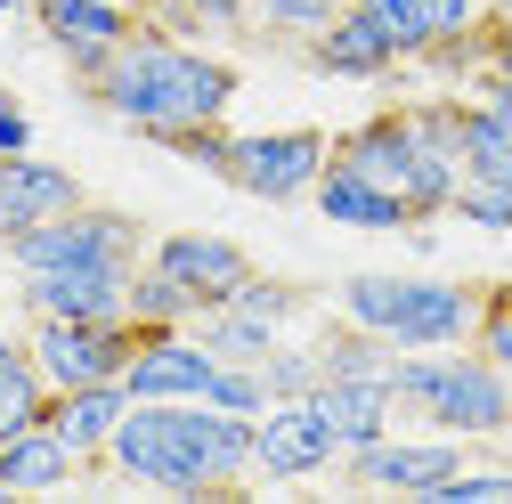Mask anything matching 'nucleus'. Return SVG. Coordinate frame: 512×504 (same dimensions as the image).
I'll use <instances>...</instances> for the list:
<instances>
[{"mask_svg": "<svg viewBox=\"0 0 512 504\" xmlns=\"http://www.w3.org/2000/svg\"><path fill=\"white\" fill-rule=\"evenodd\" d=\"M317 415L334 423L342 439V456L374 448V439H391V415H399V391H391V374H317Z\"/></svg>", "mask_w": 512, "mask_h": 504, "instance_id": "4468645a", "label": "nucleus"}, {"mask_svg": "<svg viewBox=\"0 0 512 504\" xmlns=\"http://www.w3.org/2000/svg\"><path fill=\"white\" fill-rule=\"evenodd\" d=\"M212 407H228V415H261V407H269L261 366H228V358H220V374H212Z\"/></svg>", "mask_w": 512, "mask_h": 504, "instance_id": "2f4dec72", "label": "nucleus"}, {"mask_svg": "<svg viewBox=\"0 0 512 504\" xmlns=\"http://www.w3.org/2000/svg\"><path fill=\"white\" fill-rule=\"evenodd\" d=\"M350 0H252V25L277 33V41H317Z\"/></svg>", "mask_w": 512, "mask_h": 504, "instance_id": "393cba45", "label": "nucleus"}, {"mask_svg": "<svg viewBox=\"0 0 512 504\" xmlns=\"http://www.w3.org/2000/svg\"><path fill=\"white\" fill-rule=\"evenodd\" d=\"M17 9H25V0H0V17H17Z\"/></svg>", "mask_w": 512, "mask_h": 504, "instance_id": "f704fd0d", "label": "nucleus"}, {"mask_svg": "<svg viewBox=\"0 0 512 504\" xmlns=\"http://www.w3.org/2000/svg\"><path fill=\"white\" fill-rule=\"evenodd\" d=\"M187 318H204L196 293L171 285L163 269H147V261H139V277H131V326H139V334H171V326H187Z\"/></svg>", "mask_w": 512, "mask_h": 504, "instance_id": "5701e85b", "label": "nucleus"}, {"mask_svg": "<svg viewBox=\"0 0 512 504\" xmlns=\"http://www.w3.org/2000/svg\"><path fill=\"white\" fill-rule=\"evenodd\" d=\"M277 334H285V326L252 318V309H236V301L204 309V350H212V358H228V366H261V358L277 350Z\"/></svg>", "mask_w": 512, "mask_h": 504, "instance_id": "4be33fe9", "label": "nucleus"}, {"mask_svg": "<svg viewBox=\"0 0 512 504\" xmlns=\"http://www.w3.org/2000/svg\"><path fill=\"white\" fill-rule=\"evenodd\" d=\"M496 17H512V0H496Z\"/></svg>", "mask_w": 512, "mask_h": 504, "instance_id": "c9c22d12", "label": "nucleus"}, {"mask_svg": "<svg viewBox=\"0 0 512 504\" xmlns=\"http://www.w3.org/2000/svg\"><path fill=\"white\" fill-rule=\"evenodd\" d=\"M350 9H366L382 33H391V49H399V57H431V41H439V33H431V17H423V0H350Z\"/></svg>", "mask_w": 512, "mask_h": 504, "instance_id": "a878e982", "label": "nucleus"}, {"mask_svg": "<svg viewBox=\"0 0 512 504\" xmlns=\"http://www.w3.org/2000/svg\"><path fill=\"white\" fill-rule=\"evenodd\" d=\"M74 472H82V456H74L49 423H33V431H17V439H0V488H9V496H25V488H66Z\"/></svg>", "mask_w": 512, "mask_h": 504, "instance_id": "aec40b11", "label": "nucleus"}, {"mask_svg": "<svg viewBox=\"0 0 512 504\" xmlns=\"http://www.w3.org/2000/svg\"><path fill=\"white\" fill-rule=\"evenodd\" d=\"M49 399H57V391H49L33 342H25V334H0V439L33 431V423L49 415Z\"/></svg>", "mask_w": 512, "mask_h": 504, "instance_id": "412c9836", "label": "nucleus"}, {"mask_svg": "<svg viewBox=\"0 0 512 504\" xmlns=\"http://www.w3.org/2000/svg\"><path fill=\"white\" fill-rule=\"evenodd\" d=\"M212 374L220 358L204 350V334H139L131 366H122V391L131 399H212Z\"/></svg>", "mask_w": 512, "mask_h": 504, "instance_id": "9b49d317", "label": "nucleus"}, {"mask_svg": "<svg viewBox=\"0 0 512 504\" xmlns=\"http://www.w3.org/2000/svg\"><path fill=\"white\" fill-rule=\"evenodd\" d=\"M33 358L49 374V391H82V383H122V366L139 350V326H82V318H33Z\"/></svg>", "mask_w": 512, "mask_h": 504, "instance_id": "0eeeda50", "label": "nucleus"}, {"mask_svg": "<svg viewBox=\"0 0 512 504\" xmlns=\"http://www.w3.org/2000/svg\"><path fill=\"white\" fill-rule=\"evenodd\" d=\"M0 155H33V114L0 90Z\"/></svg>", "mask_w": 512, "mask_h": 504, "instance_id": "72a5a7b5", "label": "nucleus"}, {"mask_svg": "<svg viewBox=\"0 0 512 504\" xmlns=\"http://www.w3.org/2000/svg\"><path fill=\"white\" fill-rule=\"evenodd\" d=\"M342 318L382 334L391 350H456L480 326V293L447 285V277H382V269H366V277L342 285Z\"/></svg>", "mask_w": 512, "mask_h": 504, "instance_id": "20e7f679", "label": "nucleus"}, {"mask_svg": "<svg viewBox=\"0 0 512 504\" xmlns=\"http://www.w3.org/2000/svg\"><path fill=\"white\" fill-rule=\"evenodd\" d=\"M464 179L512 187V82H480V98H464Z\"/></svg>", "mask_w": 512, "mask_h": 504, "instance_id": "6ab92c4d", "label": "nucleus"}, {"mask_svg": "<svg viewBox=\"0 0 512 504\" xmlns=\"http://www.w3.org/2000/svg\"><path fill=\"white\" fill-rule=\"evenodd\" d=\"M391 391L431 431H456V439L512 431V374L496 358H480V350L472 358L464 350H399L391 358Z\"/></svg>", "mask_w": 512, "mask_h": 504, "instance_id": "7ed1b4c3", "label": "nucleus"}, {"mask_svg": "<svg viewBox=\"0 0 512 504\" xmlns=\"http://www.w3.org/2000/svg\"><path fill=\"white\" fill-rule=\"evenodd\" d=\"M447 212L472 220V228H512V187H496V179H464Z\"/></svg>", "mask_w": 512, "mask_h": 504, "instance_id": "7c9ffc66", "label": "nucleus"}, {"mask_svg": "<svg viewBox=\"0 0 512 504\" xmlns=\"http://www.w3.org/2000/svg\"><path fill=\"white\" fill-rule=\"evenodd\" d=\"M122 415H131V391H122V383H82V391H57L41 423H49L57 439H66V448H74L82 464H98Z\"/></svg>", "mask_w": 512, "mask_h": 504, "instance_id": "a211bd4d", "label": "nucleus"}, {"mask_svg": "<svg viewBox=\"0 0 512 504\" xmlns=\"http://www.w3.org/2000/svg\"><path fill=\"white\" fill-rule=\"evenodd\" d=\"M309 66L334 74V82H382V74L399 66V49H391V33H382L366 9H342L326 33L309 41Z\"/></svg>", "mask_w": 512, "mask_h": 504, "instance_id": "f3484780", "label": "nucleus"}, {"mask_svg": "<svg viewBox=\"0 0 512 504\" xmlns=\"http://www.w3.org/2000/svg\"><path fill=\"white\" fill-rule=\"evenodd\" d=\"M90 204L82 196V179L66 163H41V155H0V244H17L25 228L57 220V212H74Z\"/></svg>", "mask_w": 512, "mask_h": 504, "instance_id": "ddd939ff", "label": "nucleus"}, {"mask_svg": "<svg viewBox=\"0 0 512 504\" xmlns=\"http://www.w3.org/2000/svg\"><path fill=\"white\" fill-rule=\"evenodd\" d=\"M252 431L261 415H228L212 399H131V415L106 439V464L131 488L220 496L252 480Z\"/></svg>", "mask_w": 512, "mask_h": 504, "instance_id": "f03ea898", "label": "nucleus"}, {"mask_svg": "<svg viewBox=\"0 0 512 504\" xmlns=\"http://www.w3.org/2000/svg\"><path fill=\"white\" fill-rule=\"evenodd\" d=\"M317 374H326V366H317V350H269L261 358V383H269V399H309L317 391Z\"/></svg>", "mask_w": 512, "mask_h": 504, "instance_id": "c85d7f7f", "label": "nucleus"}, {"mask_svg": "<svg viewBox=\"0 0 512 504\" xmlns=\"http://www.w3.org/2000/svg\"><path fill=\"white\" fill-rule=\"evenodd\" d=\"M512 504V464H464V472H447L423 504Z\"/></svg>", "mask_w": 512, "mask_h": 504, "instance_id": "bb28decb", "label": "nucleus"}, {"mask_svg": "<svg viewBox=\"0 0 512 504\" xmlns=\"http://www.w3.org/2000/svg\"><path fill=\"white\" fill-rule=\"evenodd\" d=\"M82 90L139 139H179V131H204V122H228L236 106V66L212 49H187L163 25H131L98 66L82 74Z\"/></svg>", "mask_w": 512, "mask_h": 504, "instance_id": "f257e3e1", "label": "nucleus"}, {"mask_svg": "<svg viewBox=\"0 0 512 504\" xmlns=\"http://www.w3.org/2000/svg\"><path fill=\"white\" fill-rule=\"evenodd\" d=\"M334 163V139L326 131H228V163L220 179L244 187L261 204H301Z\"/></svg>", "mask_w": 512, "mask_h": 504, "instance_id": "423d86ee", "label": "nucleus"}, {"mask_svg": "<svg viewBox=\"0 0 512 504\" xmlns=\"http://www.w3.org/2000/svg\"><path fill=\"white\" fill-rule=\"evenodd\" d=\"M391 358H399L391 342L366 334V326H350V318H342L326 342H317V366H326V374H391Z\"/></svg>", "mask_w": 512, "mask_h": 504, "instance_id": "b1692460", "label": "nucleus"}, {"mask_svg": "<svg viewBox=\"0 0 512 504\" xmlns=\"http://www.w3.org/2000/svg\"><path fill=\"white\" fill-rule=\"evenodd\" d=\"M326 464H342V439L317 415V399H269L261 431H252V472L261 480H317Z\"/></svg>", "mask_w": 512, "mask_h": 504, "instance_id": "6e6552de", "label": "nucleus"}, {"mask_svg": "<svg viewBox=\"0 0 512 504\" xmlns=\"http://www.w3.org/2000/svg\"><path fill=\"white\" fill-rule=\"evenodd\" d=\"M423 17H431V33H439V41H456V33H472V25H480V0H423ZM439 41H431V49H439Z\"/></svg>", "mask_w": 512, "mask_h": 504, "instance_id": "473e14b6", "label": "nucleus"}, {"mask_svg": "<svg viewBox=\"0 0 512 504\" xmlns=\"http://www.w3.org/2000/svg\"><path fill=\"white\" fill-rule=\"evenodd\" d=\"M350 488H399V496H431L447 472H464V439L439 431V439H374V448L342 456Z\"/></svg>", "mask_w": 512, "mask_h": 504, "instance_id": "f8f14e48", "label": "nucleus"}, {"mask_svg": "<svg viewBox=\"0 0 512 504\" xmlns=\"http://www.w3.org/2000/svg\"><path fill=\"white\" fill-rule=\"evenodd\" d=\"M147 269H163L171 285H187L196 309H220V301H236V285L252 277V252H244L236 236H212V228H179V236L147 244Z\"/></svg>", "mask_w": 512, "mask_h": 504, "instance_id": "1a4fd4ad", "label": "nucleus"}, {"mask_svg": "<svg viewBox=\"0 0 512 504\" xmlns=\"http://www.w3.org/2000/svg\"><path fill=\"white\" fill-rule=\"evenodd\" d=\"M309 196H317V212H326L334 228H391V236H415V204L391 196V187H374V179L350 171V163H326V179H317Z\"/></svg>", "mask_w": 512, "mask_h": 504, "instance_id": "dca6fc26", "label": "nucleus"}, {"mask_svg": "<svg viewBox=\"0 0 512 504\" xmlns=\"http://www.w3.org/2000/svg\"><path fill=\"white\" fill-rule=\"evenodd\" d=\"M131 277L139 269H25V309L33 318L122 326L131 318Z\"/></svg>", "mask_w": 512, "mask_h": 504, "instance_id": "9d476101", "label": "nucleus"}, {"mask_svg": "<svg viewBox=\"0 0 512 504\" xmlns=\"http://www.w3.org/2000/svg\"><path fill=\"white\" fill-rule=\"evenodd\" d=\"M236 309H252V318H269V326H293V318H301V285H285V277H261V269H252V277L236 285Z\"/></svg>", "mask_w": 512, "mask_h": 504, "instance_id": "c756f323", "label": "nucleus"}, {"mask_svg": "<svg viewBox=\"0 0 512 504\" xmlns=\"http://www.w3.org/2000/svg\"><path fill=\"white\" fill-rule=\"evenodd\" d=\"M33 25L49 33V49L66 57L74 74H90L98 57H106V49L122 41V33L139 25V17L122 9V0H33Z\"/></svg>", "mask_w": 512, "mask_h": 504, "instance_id": "2eb2a0df", "label": "nucleus"}, {"mask_svg": "<svg viewBox=\"0 0 512 504\" xmlns=\"http://www.w3.org/2000/svg\"><path fill=\"white\" fill-rule=\"evenodd\" d=\"M472 350H480V358H496V366L512 374V285H488V293H480V326H472Z\"/></svg>", "mask_w": 512, "mask_h": 504, "instance_id": "cd10ccee", "label": "nucleus"}, {"mask_svg": "<svg viewBox=\"0 0 512 504\" xmlns=\"http://www.w3.org/2000/svg\"><path fill=\"white\" fill-rule=\"evenodd\" d=\"M17 269H139L147 261V236L131 212H106V204H74L41 228H25L9 244Z\"/></svg>", "mask_w": 512, "mask_h": 504, "instance_id": "39448f33", "label": "nucleus"}]
</instances>
